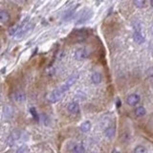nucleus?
<instances>
[{
    "label": "nucleus",
    "instance_id": "f8f14e48",
    "mask_svg": "<svg viewBox=\"0 0 153 153\" xmlns=\"http://www.w3.org/2000/svg\"><path fill=\"white\" fill-rule=\"evenodd\" d=\"M91 126H92L91 122L89 121H85L82 122V125H80V130H82V132H83V133H87L90 131Z\"/></svg>",
    "mask_w": 153,
    "mask_h": 153
},
{
    "label": "nucleus",
    "instance_id": "4be33fe9",
    "mask_svg": "<svg viewBox=\"0 0 153 153\" xmlns=\"http://www.w3.org/2000/svg\"><path fill=\"white\" fill-rule=\"evenodd\" d=\"M150 5H151V7L153 8V0H150Z\"/></svg>",
    "mask_w": 153,
    "mask_h": 153
},
{
    "label": "nucleus",
    "instance_id": "0eeeda50",
    "mask_svg": "<svg viewBox=\"0 0 153 153\" xmlns=\"http://www.w3.org/2000/svg\"><path fill=\"white\" fill-rule=\"evenodd\" d=\"M19 138H20V133L17 132V131L13 132L9 137H8V139H7V144L9 145V147H14V144L19 140Z\"/></svg>",
    "mask_w": 153,
    "mask_h": 153
},
{
    "label": "nucleus",
    "instance_id": "a211bd4d",
    "mask_svg": "<svg viewBox=\"0 0 153 153\" xmlns=\"http://www.w3.org/2000/svg\"><path fill=\"white\" fill-rule=\"evenodd\" d=\"M145 4H147V0H134V5L139 9H143L145 7Z\"/></svg>",
    "mask_w": 153,
    "mask_h": 153
},
{
    "label": "nucleus",
    "instance_id": "423d86ee",
    "mask_svg": "<svg viewBox=\"0 0 153 153\" xmlns=\"http://www.w3.org/2000/svg\"><path fill=\"white\" fill-rule=\"evenodd\" d=\"M141 102V97L138 94H131L126 99V103L129 106H135Z\"/></svg>",
    "mask_w": 153,
    "mask_h": 153
},
{
    "label": "nucleus",
    "instance_id": "6e6552de",
    "mask_svg": "<svg viewBox=\"0 0 153 153\" xmlns=\"http://www.w3.org/2000/svg\"><path fill=\"white\" fill-rule=\"evenodd\" d=\"M67 110L71 114H78L79 112V105L78 102H72L67 105Z\"/></svg>",
    "mask_w": 153,
    "mask_h": 153
},
{
    "label": "nucleus",
    "instance_id": "1a4fd4ad",
    "mask_svg": "<svg viewBox=\"0 0 153 153\" xmlns=\"http://www.w3.org/2000/svg\"><path fill=\"white\" fill-rule=\"evenodd\" d=\"M13 99H14L15 102H24V101H25L26 96H25L24 93H23V92H21V91H16V92H14V95H13Z\"/></svg>",
    "mask_w": 153,
    "mask_h": 153
},
{
    "label": "nucleus",
    "instance_id": "393cba45",
    "mask_svg": "<svg viewBox=\"0 0 153 153\" xmlns=\"http://www.w3.org/2000/svg\"><path fill=\"white\" fill-rule=\"evenodd\" d=\"M91 153H93V152H91Z\"/></svg>",
    "mask_w": 153,
    "mask_h": 153
},
{
    "label": "nucleus",
    "instance_id": "7ed1b4c3",
    "mask_svg": "<svg viewBox=\"0 0 153 153\" xmlns=\"http://www.w3.org/2000/svg\"><path fill=\"white\" fill-rule=\"evenodd\" d=\"M90 56V51L86 48H79L75 52V59L76 60L86 59Z\"/></svg>",
    "mask_w": 153,
    "mask_h": 153
},
{
    "label": "nucleus",
    "instance_id": "4468645a",
    "mask_svg": "<svg viewBox=\"0 0 153 153\" xmlns=\"http://www.w3.org/2000/svg\"><path fill=\"white\" fill-rule=\"evenodd\" d=\"M4 115H5L6 118L13 117V115H14V109H13V107L10 106V105H7V106L4 107Z\"/></svg>",
    "mask_w": 153,
    "mask_h": 153
},
{
    "label": "nucleus",
    "instance_id": "dca6fc26",
    "mask_svg": "<svg viewBox=\"0 0 153 153\" xmlns=\"http://www.w3.org/2000/svg\"><path fill=\"white\" fill-rule=\"evenodd\" d=\"M91 17H92V11H89L88 13H84L83 15L82 16V18L79 19V21H78V24H80V23L87 21L88 19H90Z\"/></svg>",
    "mask_w": 153,
    "mask_h": 153
},
{
    "label": "nucleus",
    "instance_id": "412c9836",
    "mask_svg": "<svg viewBox=\"0 0 153 153\" xmlns=\"http://www.w3.org/2000/svg\"><path fill=\"white\" fill-rule=\"evenodd\" d=\"M28 152H29V149L26 145H21V147L15 151V153H28Z\"/></svg>",
    "mask_w": 153,
    "mask_h": 153
},
{
    "label": "nucleus",
    "instance_id": "6ab92c4d",
    "mask_svg": "<svg viewBox=\"0 0 153 153\" xmlns=\"http://www.w3.org/2000/svg\"><path fill=\"white\" fill-rule=\"evenodd\" d=\"M30 113H31V115H32V117H33V119L36 122H38L39 121V116H38V113L36 112V109L34 108V107H31L30 108Z\"/></svg>",
    "mask_w": 153,
    "mask_h": 153
},
{
    "label": "nucleus",
    "instance_id": "9b49d317",
    "mask_svg": "<svg viewBox=\"0 0 153 153\" xmlns=\"http://www.w3.org/2000/svg\"><path fill=\"white\" fill-rule=\"evenodd\" d=\"M134 114H135V116L137 118H142L147 114V110H145L144 106H138L134 110Z\"/></svg>",
    "mask_w": 153,
    "mask_h": 153
},
{
    "label": "nucleus",
    "instance_id": "ddd939ff",
    "mask_svg": "<svg viewBox=\"0 0 153 153\" xmlns=\"http://www.w3.org/2000/svg\"><path fill=\"white\" fill-rule=\"evenodd\" d=\"M10 20V14L7 11H0V21L6 23Z\"/></svg>",
    "mask_w": 153,
    "mask_h": 153
},
{
    "label": "nucleus",
    "instance_id": "f03ea898",
    "mask_svg": "<svg viewBox=\"0 0 153 153\" xmlns=\"http://www.w3.org/2000/svg\"><path fill=\"white\" fill-rule=\"evenodd\" d=\"M133 38L137 43L142 44L144 42V36L143 32H142L140 24H134V34H133Z\"/></svg>",
    "mask_w": 153,
    "mask_h": 153
},
{
    "label": "nucleus",
    "instance_id": "f3484780",
    "mask_svg": "<svg viewBox=\"0 0 153 153\" xmlns=\"http://www.w3.org/2000/svg\"><path fill=\"white\" fill-rule=\"evenodd\" d=\"M73 153H85V148L82 144H76L73 148Z\"/></svg>",
    "mask_w": 153,
    "mask_h": 153
},
{
    "label": "nucleus",
    "instance_id": "f257e3e1",
    "mask_svg": "<svg viewBox=\"0 0 153 153\" xmlns=\"http://www.w3.org/2000/svg\"><path fill=\"white\" fill-rule=\"evenodd\" d=\"M78 79H79V74H78V73H74V74H72L70 76H69V78L66 79V82H65L60 87L57 88V89H59L61 93L64 95L65 92L68 91L76 83V82L78 80Z\"/></svg>",
    "mask_w": 153,
    "mask_h": 153
},
{
    "label": "nucleus",
    "instance_id": "39448f33",
    "mask_svg": "<svg viewBox=\"0 0 153 153\" xmlns=\"http://www.w3.org/2000/svg\"><path fill=\"white\" fill-rule=\"evenodd\" d=\"M62 96H63V94L61 93V92L59 89H56V90H54L52 93L49 94V96H48V101L50 102H53V103L54 102H56L59 101Z\"/></svg>",
    "mask_w": 153,
    "mask_h": 153
},
{
    "label": "nucleus",
    "instance_id": "b1692460",
    "mask_svg": "<svg viewBox=\"0 0 153 153\" xmlns=\"http://www.w3.org/2000/svg\"><path fill=\"white\" fill-rule=\"evenodd\" d=\"M151 86H152V88H153V82H151Z\"/></svg>",
    "mask_w": 153,
    "mask_h": 153
},
{
    "label": "nucleus",
    "instance_id": "2eb2a0df",
    "mask_svg": "<svg viewBox=\"0 0 153 153\" xmlns=\"http://www.w3.org/2000/svg\"><path fill=\"white\" fill-rule=\"evenodd\" d=\"M104 134H105V136H106V137H108V138H112V137L115 135V126H114V125L108 126V127H107V128L105 129Z\"/></svg>",
    "mask_w": 153,
    "mask_h": 153
},
{
    "label": "nucleus",
    "instance_id": "aec40b11",
    "mask_svg": "<svg viewBox=\"0 0 153 153\" xmlns=\"http://www.w3.org/2000/svg\"><path fill=\"white\" fill-rule=\"evenodd\" d=\"M134 153H147V150L143 145H137V147L134 148Z\"/></svg>",
    "mask_w": 153,
    "mask_h": 153
},
{
    "label": "nucleus",
    "instance_id": "20e7f679",
    "mask_svg": "<svg viewBox=\"0 0 153 153\" xmlns=\"http://www.w3.org/2000/svg\"><path fill=\"white\" fill-rule=\"evenodd\" d=\"M33 26H34V24H31V23L26 22L25 24L23 25L22 27H19V28H18L17 33L15 34V37H16V38H20V37H22L25 34H27L31 29H32V27H33Z\"/></svg>",
    "mask_w": 153,
    "mask_h": 153
},
{
    "label": "nucleus",
    "instance_id": "5701e85b",
    "mask_svg": "<svg viewBox=\"0 0 153 153\" xmlns=\"http://www.w3.org/2000/svg\"><path fill=\"white\" fill-rule=\"evenodd\" d=\"M20 1H21V2H26L27 0H20Z\"/></svg>",
    "mask_w": 153,
    "mask_h": 153
},
{
    "label": "nucleus",
    "instance_id": "9d476101",
    "mask_svg": "<svg viewBox=\"0 0 153 153\" xmlns=\"http://www.w3.org/2000/svg\"><path fill=\"white\" fill-rule=\"evenodd\" d=\"M102 76L99 72H94L91 76V82L94 84H99L102 82Z\"/></svg>",
    "mask_w": 153,
    "mask_h": 153
}]
</instances>
